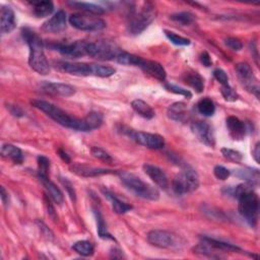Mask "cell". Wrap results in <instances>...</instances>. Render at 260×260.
Masks as SVG:
<instances>
[{
  "instance_id": "obj_51",
  "label": "cell",
  "mask_w": 260,
  "mask_h": 260,
  "mask_svg": "<svg viewBox=\"0 0 260 260\" xmlns=\"http://www.w3.org/2000/svg\"><path fill=\"white\" fill-rule=\"evenodd\" d=\"M58 154H59L60 158H61L64 162H66V163H69V162H70V158H69V156H68L64 151L59 150V151H58Z\"/></svg>"
},
{
  "instance_id": "obj_7",
  "label": "cell",
  "mask_w": 260,
  "mask_h": 260,
  "mask_svg": "<svg viewBox=\"0 0 260 260\" xmlns=\"http://www.w3.org/2000/svg\"><path fill=\"white\" fill-rule=\"evenodd\" d=\"M199 187V177L192 168H185L172 182V189L177 195L191 193Z\"/></svg>"
},
{
  "instance_id": "obj_48",
  "label": "cell",
  "mask_w": 260,
  "mask_h": 260,
  "mask_svg": "<svg viewBox=\"0 0 260 260\" xmlns=\"http://www.w3.org/2000/svg\"><path fill=\"white\" fill-rule=\"evenodd\" d=\"M8 109H10L11 113L15 116H23V111L18 107V106H15V105H8Z\"/></svg>"
},
{
  "instance_id": "obj_44",
  "label": "cell",
  "mask_w": 260,
  "mask_h": 260,
  "mask_svg": "<svg viewBox=\"0 0 260 260\" xmlns=\"http://www.w3.org/2000/svg\"><path fill=\"white\" fill-rule=\"evenodd\" d=\"M213 77L221 86L229 85V78L227 76V73L222 69H220V68L214 69L213 70Z\"/></svg>"
},
{
  "instance_id": "obj_46",
  "label": "cell",
  "mask_w": 260,
  "mask_h": 260,
  "mask_svg": "<svg viewBox=\"0 0 260 260\" xmlns=\"http://www.w3.org/2000/svg\"><path fill=\"white\" fill-rule=\"evenodd\" d=\"M60 181H61V183L63 184L64 188L67 190V192H68L69 196L71 197V199H72V200H76L77 195H76V191H74V188H73V186H72L71 182L68 181L66 178H61Z\"/></svg>"
},
{
  "instance_id": "obj_30",
  "label": "cell",
  "mask_w": 260,
  "mask_h": 260,
  "mask_svg": "<svg viewBox=\"0 0 260 260\" xmlns=\"http://www.w3.org/2000/svg\"><path fill=\"white\" fill-rule=\"evenodd\" d=\"M202 240L204 242H206L209 246H211L213 249L215 250H220V251H242L241 248H239L238 246H235L233 244L227 243V242H222V241H218L212 238H208V237H204L202 238Z\"/></svg>"
},
{
  "instance_id": "obj_29",
  "label": "cell",
  "mask_w": 260,
  "mask_h": 260,
  "mask_svg": "<svg viewBox=\"0 0 260 260\" xmlns=\"http://www.w3.org/2000/svg\"><path fill=\"white\" fill-rule=\"evenodd\" d=\"M184 81L187 85H189L192 89L195 90L196 93H201L204 90V81L203 78L197 72H187L185 73Z\"/></svg>"
},
{
  "instance_id": "obj_18",
  "label": "cell",
  "mask_w": 260,
  "mask_h": 260,
  "mask_svg": "<svg viewBox=\"0 0 260 260\" xmlns=\"http://www.w3.org/2000/svg\"><path fill=\"white\" fill-rule=\"evenodd\" d=\"M143 171L144 173L150 177L156 185L162 189H167L169 187V180L168 177L166 175V173L159 167L154 166V165H150V164H145L143 165Z\"/></svg>"
},
{
  "instance_id": "obj_36",
  "label": "cell",
  "mask_w": 260,
  "mask_h": 260,
  "mask_svg": "<svg viewBox=\"0 0 260 260\" xmlns=\"http://www.w3.org/2000/svg\"><path fill=\"white\" fill-rule=\"evenodd\" d=\"M170 19L176 23L181 24L182 26H189L195 22V17L188 12L177 13L170 16Z\"/></svg>"
},
{
  "instance_id": "obj_10",
  "label": "cell",
  "mask_w": 260,
  "mask_h": 260,
  "mask_svg": "<svg viewBox=\"0 0 260 260\" xmlns=\"http://www.w3.org/2000/svg\"><path fill=\"white\" fill-rule=\"evenodd\" d=\"M235 70L237 72V77L242 87L247 92L256 96V98H259V91H260L259 83L256 77L254 76L251 66L248 63L240 62L236 64Z\"/></svg>"
},
{
  "instance_id": "obj_14",
  "label": "cell",
  "mask_w": 260,
  "mask_h": 260,
  "mask_svg": "<svg viewBox=\"0 0 260 260\" xmlns=\"http://www.w3.org/2000/svg\"><path fill=\"white\" fill-rule=\"evenodd\" d=\"M191 131L201 143L209 147H214L215 135L213 128L210 124L204 121L194 122L191 124Z\"/></svg>"
},
{
  "instance_id": "obj_21",
  "label": "cell",
  "mask_w": 260,
  "mask_h": 260,
  "mask_svg": "<svg viewBox=\"0 0 260 260\" xmlns=\"http://www.w3.org/2000/svg\"><path fill=\"white\" fill-rule=\"evenodd\" d=\"M227 128L230 136L234 140H242L246 135V126L243 121L235 116L227 118Z\"/></svg>"
},
{
  "instance_id": "obj_26",
  "label": "cell",
  "mask_w": 260,
  "mask_h": 260,
  "mask_svg": "<svg viewBox=\"0 0 260 260\" xmlns=\"http://www.w3.org/2000/svg\"><path fill=\"white\" fill-rule=\"evenodd\" d=\"M131 107H132V109L135 111V112L139 116H141V117H143L145 119H152L156 115L154 109L150 105H148L147 103L142 101V100H134V101H132L131 102Z\"/></svg>"
},
{
  "instance_id": "obj_27",
  "label": "cell",
  "mask_w": 260,
  "mask_h": 260,
  "mask_svg": "<svg viewBox=\"0 0 260 260\" xmlns=\"http://www.w3.org/2000/svg\"><path fill=\"white\" fill-rule=\"evenodd\" d=\"M30 5L33 7V13L37 18L49 17L54 11L52 2H33Z\"/></svg>"
},
{
  "instance_id": "obj_22",
  "label": "cell",
  "mask_w": 260,
  "mask_h": 260,
  "mask_svg": "<svg viewBox=\"0 0 260 260\" xmlns=\"http://www.w3.org/2000/svg\"><path fill=\"white\" fill-rule=\"evenodd\" d=\"M102 193L104 194V196L111 202V205H112L113 210L118 213V214H124L127 211L132 209V205L122 201L121 199H119L115 194H113L111 191H109L108 189L102 188Z\"/></svg>"
},
{
  "instance_id": "obj_35",
  "label": "cell",
  "mask_w": 260,
  "mask_h": 260,
  "mask_svg": "<svg viewBox=\"0 0 260 260\" xmlns=\"http://www.w3.org/2000/svg\"><path fill=\"white\" fill-rule=\"evenodd\" d=\"M72 249L76 251L77 253H79L82 256H92L94 254L95 251V247L94 245L90 242V241H79L77 243H74L72 246Z\"/></svg>"
},
{
  "instance_id": "obj_40",
  "label": "cell",
  "mask_w": 260,
  "mask_h": 260,
  "mask_svg": "<svg viewBox=\"0 0 260 260\" xmlns=\"http://www.w3.org/2000/svg\"><path fill=\"white\" fill-rule=\"evenodd\" d=\"M220 94H221L222 97H224V99L228 102H236L239 99V95L229 85L221 86Z\"/></svg>"
},
{
  "instance_id": "obj_1",
  "label": "cell",
  "mask_w": 260,
  "mask_h": 260,
  "mask_svg": "<svg viewBox=\"0 0 260 260\" xmlns=\"http://www.w3.org/2000/svg\"><path fill=\"white\" fill-rule=\"evenodd\" d=\"M31 103L58 124L72 130L92 131L103 124V115L98 112H91L82 119L69 115L64 110L44 100H33Z\"/></svg>"
},
{
  "instance_id": "obj_41",
  "label": "cell",
  "mask_w": 260,
  "mask_h": 260,
  "mask_svg": "<svg viewBox=\"0 0 260 260\" xmlns=\"http://www.w3.org/2000/svg\"><path fill=\"white\" fill-rule=\"evenodd\" d=\"M165 89L173 94H176V95H180V96H183L185 98L187 99H191L192 98V93L188 90H185L179 86H176V85H173V84H166L165 85Z\"/></svg>"
},
{
  "instance_id": "obj_24",
  "label": "cell",
  "mask_w": 260,
  "mask_h": 260,
  "mask_svg": "<svg viewBox=\"0 0 260 260\" xmlns=\"http://www.w3.org/2000/svg\"><path fill=\"white\" fill-rule=\"evenodd\" d=\"M40 181L42 182L44 188L46 189L48 195L51 197V199L57 203V204H61L64 200L63 198V194L60 191V189L56 186V185L48 178V177H39Z\"/></svg>"
},
{
  "instance_id": "obj_38",
  "label": "cell",
  "mask_w": 260,
  "mask_h": 260,
  "mask_svg": "<svg viewBox=\"0 0 260 260\" xmlns=\"http://www.w3.org/2000/svg\"><path fill=\"white\" fill-rule=\"evenodd\" d=\"M165 35L167 38L175 45L177 46H189L190 45V40L187 39V38H184V37L182 36H179L173 32H170V31H165Z\"/></svg>"
},
{
  "instance_id": "obj_13",
  "label": "cell",
  "mask_w": 260,
  "mask_h": 260,
  "mask_svg": "<svg viewBox=\"0 0 260 260\" xmlns=\"http://www.w3.org/2000/svg\"><path fill=\"white\" fill-rule=\"evenodd\" d=\"M90 42L77 41L69 44H55L51 45V48L57 50L63 56L68 58H80L83 56H89Z\"/></svg>"
},
{
  "instance_id": "obj_23",
  "label": "cell",
  "mask_w": 260,
  "mask_h": 260,
  "mask_svg": "<svg viewBox=\"0 0 260 260\" xmlns=\"http://www.w3.org/2000/svg\"><path fill=\"white\" fill-rule=\"evenodd\" d=\"M167 114L168 117L174 121L184 122L187 119V115H188L187 106L182 102L174 103L168 108Z\"/></svg>"
},
{
  "instance_id": "obj_34",
  "label": "cell",
  "mask_w": 260,
  "mask_h": 260,
  "mask_svg": "<svg viewBox=\"0 0 260 260\" xmlns=\"http://www.w3.org/2000/svg\"><path fill=\"white\" fill-rule=\"evenodd\" d=\"M120 64H123V65H133V66H140L143 58H141L140 56H137V55H134V54H131V53H128V52H124L122 51L117 59H116Z\"/></svg>"
},
{
  "instance_id": "obj_15",
  "label": "cell",
  "mask_w": 260,
  "mask_h": 260,
  "mask_svg": "<svg viewBox=\"0 0 260 260\" xmlns=\"http://www.w3.org/2000/svg\"><path fill=\"white\" fill-rule=\"evenodd\" d=\"M40 88L43 93L52 95V96L70 97L76 94V89H74L73 87L66 85V84H61V83L45 82V83L41 84Z\"/></svg>"
},
{
  "instance_id": "obj_17",
  "label": "cell",
  "mask_w": 260,
  "mask_h": 260,
  "mask_svg": "<svg viewBox=\"0 0 260 260\" xmlns=\"http://www.w3.org/2000/svg\"><path fill=\"white\" fill-rule=\"evenodd\" d=\"M70 170L72 173L77 174L78 176L86 177V178L98 177V176H102V175L115 173V171H113V170L95 168L92 166H87V165H82V164H73L70 167Z\"/></svg>"
},
{
  "instance_id": "obj_42",
  "label": "cell",
  "mask_w": 260,
  "mask_h": 260,
  "mask_svg": "<svg viewBox=\"0 0 260 260\" xmlns=\"http://www.w3.org/2000/svg\"><path fill=\"white\" fill-rule=\"evenodd\" d=\"M91 153H92V155L95 158H97L99 160H102V161H104L106 163H111V162L113 161L112 157H111L106 151H104L103 148H100V147H97V146H93L91 148Z\"/></svg>"
},
{
  "instance_id": "obj_16",
  "label": "cell",
  "mask_w": 260,
  "mask_h": 260,
  "mask_svg": "<svg viewBox=\"0 0 260 260\" xmlns=\"http://www.w3.org/2000/svg\"><path fill=\"white\" fill-rule=\"evenodd\" d=\"M67 18L64 11H58L50 20H48L42 27L46 33H60L66 29Z\"/></svg>"
},
{
  "instance_id": "obj_33",
  "label": "cell",
  "mask_w": 260,
  "mask_h": 260,
  "mask_svg": "<svg viewBox=\"0 0 260 260\" xmlns=\"http://www.w3.org/2000/svg\"><path fill=\"white\" fill-rule=\"evenodd\" d=\"M94 213L96 216V220H97V227H98V234L100 236V238L102 239H108V240H115L114 237H112L107 229V225L104 220L103 215L101 214V212L99 210L94 209Z\"/></svg>"
},
{
  "instance_id": "obj_43",
  "label": "cell",
  "mask_w": 260,
  "mask_h": 260,
  "mask_svg": "<svg viewBox=\"0 0 260 260\" xmlns=\"http://www.w3.org/2000/svg\"><path fill=\"white\" fill-rule=\"evenodd\" d=\"M213 174H214V176H215L218 180H222V181H224V180H227V179L230 177L231 171L228 170L227 168H225L224 166L217 165V166H215L214 169H213Z\"/></svg>"
},
{
  "instance_id": "obj_28",
  "label": "cell",
  "mask_w": 260,
  "mask_h": 260,
  "mask_svg": "<svg viewBox=\"0 0 260 260\" xmlns=\"http://www.w3.org/2000/svg\"><path fill=\"white\" fill-rule=\"evenodd\" d=\"M68 6H70L71 8H74L77 10H81L87 13H91L93 15L99 16V15H103L106 13V10L99 6V5H95V4H90V3H83V2H70L68 3Z\"/></svg>"
},
{
  "instance_id": "obj_11",
  "label": "cell",
  "mask_w": 260,
  "mask_h": 260,
  "mask_svg": "<svg viewBox=\"0 0 260 260\" xmlns=\"http://www.w3.org/2000/svg\"><path fill=\"white\" fill-rule=\"evenodd\" d=\"M123 133L127 134L131 139H133L138 144L143 145L147 148H151V150H161V148H164L166 144L165 138L160 134L148 133L143 131H135L133 129L123 130Z\"/></svg>"
},
{
  "instance_id": "obj_6",
  "label": "cell",
  "mask_w": 260,
  "mask_h": 260,
  "mask_svg": "<svg viewBox=\"0 0 260 260\" xmlns=\"http://www.w3.org/2000/svg\"><path fill=\"white\" fill-rule=\"evenodd\" d=\"M238 210L240 215L247 221L251 227H255L259 213V199L258 195L252 190L243 192L238 196Z\"/></svg>"
},
{
  "instance_id": "obj_20",
  "label": "cell",
  "mask_w": 260,
  "mask_h": 260,
  "mask_svg": "<svg viewBox=\"0 0 260 260\" xmlns=\"http://www.w3.org/2000/svg\"><path fill=\"white\" fill-rule=\"evenodd\" d=\"M17 26L16 15L12 8L3 7L0 13V31L3 34L12 33Z\"/></svg>"
},
{
  "instance_id": "obj_5",
  "label": "cell",
  "mask_w": 260,
  "mask_h": 260,
  "mask_svg": "<svg viewBox=\"0 0 260 260\" xmlns=\"http://www.w3.org/2000/svg\"><path fill=\"white\" fill-rule=\"evenodd\" d=\"M117 174L121 182L136 196L152 201H156L160 198L158 189L142 181L138 176L126 171H119Z\"/></svg>"
},
{
  "instance_id": "obj_12",
  "label": "cell",
  "mask_w": 260,
  "mask_h": 260,
  "mask_svg": "<svg viewBox=\"0 0 260 260\" xmlns=\"http://www.w3.org/2000/svg\"><path fill=\"white\" fill-rule=\"evenodd\" d=\"M147 241L155 247L164 249H178L180 248V239L177 235L163 230H154L147 234Z\"/></svg>"
},
{
  "instance_id": "obj_19",
  "label": "cell",
  "mask_w": 260,
  "mask_h": 260,
  "mask_svg": "<svg viewBox=\"0 0 260 260\" xmlns=\"http://www.w3.org/2000/svg\"><path fill=\"white\" fill-rule=\"evenodd\" d=\"M146 74L148 76L153 77L154 79L160 81V82H165L167 78V73L163 65L157 61L153 60H145L143 59L140 66H139Z\"/></svg>"
},
{
  "instance_id": "obj_49",
  "label": "cell",
  "mask_w": 260,
  "mask_h": 260,
  "mask_svg": "<svg viewBox=\"0 0 260 260\" xmlns=\"http://www.w3.org/2000/svg\"><path fill=\"white\" fill-rule=\"evenodd\" d=\"M252 154H253V158H254L255 162L257 164H259V162H260V142H257L255 144V147H254Z\"/></svg>"
},
{
  "instance_id": "obj_31",
  "label": "cell",
  "mask_w": 260,
  "mask_h": 260,
  "mask_svg": "<svg viewBox=\"0 0 260 260\" xmlns=\"http://www.w3.org/2000/svg\"><path fill=\"white\" fill-rule=\"evenodd\" d=\"M235 175L240 178L245 180L246 182H249L253 185H256L258 180H259V171L257 169H251V168H245L241 170H237L235 172Z\"/></svg>"
},
{
  "instance_id": "obj_4",
  "label": "cell",
  "mask_w": 260,
  "mask_h": 260,
  "mask_svg": "<svg viewBox=\"0 0 260 260\" xmlns=\"http://www.w3.org/2000/svg\"><path fill=\"white\" fill-rule=\"evenodd\" d=\"M59 68L73 76L82 77H99V78H109L115 74L116 69L99 64L90 63H71V62H60Z\"/></svg>"
},
{
  "instance_id": "obj_50",
  "label": "cell",
  "mask_w": 260,
  "mask_h": 260,
  "mask_svg": "<svg viewBox=\"0 0 260 260\" xmlns=\"http://www.w3.org/2000/svg\"><path fill=\"white\" fill-rule=\"evenodd\" d=\"M2 199L5 205L9 204V193L7 192L5 187H2Z\"/></svg>"
},
{
  "instance_id": "obj_25",
  "label": "cell",
  "mask_w": 260,
  "mask_h": 260,
  "mask_svg": "<svg viewBox=\"0 0 260 260\" xmlns=\"http://www.w3.org/2000/svg\"><path fill=\"white\" fill-rule=\"evenodd\" d=\"M2 156L12 160L15 164H22L24 162V154L21 148L11 143H6L3 145Z\"/></svg>"
},
{
  "instance_id": "obj_39",
  "label": "cell",
  "mask_w": 260,
  "mask_h": 260,
  "mask_svg": "<svg viewBox=\"0 0 260 260\" xmlns=\"http://www.w3.org/2000/svg\"><path fill=\"white\" fill-rule=\"evenodd\" d=\"M50 170V160L46 157L38 158V177H48Z\"/></svg>"
},
{
  "instance_id": "obj_47",
  "label": "cell",
  "mask_w": 260,
  "mask_h": 260,
  "mask_svg": "<svg viewBox=\"0 0 260 260\" xmlns=\"http://www.w3.org/2000/svg\"><path fill=\"white\" fill-rule=\"evenodd\" d=\"M199 60H200L201 64H203V65L206 66V67H209V66H211V64H212L211 58H210L209 54H208L206 51H204V52H202V53L200 54Z\"/></svg>"
},
{
  "instance_id": "obj_2",
  "label": "cell",
  "mask_w": 260,
  "mask_h": 260,
  "mask_svg": "<svg viewBox=\"0 0 260 260\" xmlns=\"http://www.w3.org/2000/svg\"><path fill=\"white\" fill-rule=\"evenodd\" d=\"M23 36L30 48L29 64L32 69L42 76L50 71V65L44 52V44L39 35L30 29L23 30Z\"/></svg>"
},
{
  "instance_id": "obj_37",
  "label": "cell",
  "mask_w": 260,
  "mask_h": 260,
  "mask_svg": "<svg viewBox=\"0 0 260 260\" xmlns=\"http://www.w3.org/2000/svg\"><path fill=\"white\" fill-rule=\"evenodd\" d=\"M220 152H221V155L224 156V158H226L227 160H229L233 163H241L243 160V155L236 150H232V148L222 147Z\"/></svg>"
},
{
  "instance_id": "obj_8",
  "label": "cell",
  "mask_w": 260,
  "mask_h": 260,
  "mask_svg": "<svg viewBox=\"0 0 260 260\" xmlns=\"http://www.w3.org/2000/svg\"><path fill=\"white\" fill-rule=\"evenodd\" d=\"M121 52L117 45L109 41H99L89 45V56L102 61L117 59Z\"/></svg>"
},
{
  "instance_id": "obj_32",
  "label": "cell",
  "mask_w": 260,
  "mask_h": 260,
  "mask_svg": "<svg viewBox=\"0 0 260 260\" xmlns=\"http://www.w3.org/2000/svg\"><path fill=\"white\" fill-rule=\"evenodd\" d=\"M197 110L201 115L205 117H211L215 112V106L210 99L203 98L197 103Z\"/></svg>"
},
{
  "instance_id": "obj_9",
  "label": "cell",
  "mask_w": 260,
  "mask_h": 260,
  "mask_svg": "<svg viewBox=\"0 0 260 260\" xmlns=\"http://www.w3.org/2000/svg\"><path fill=\"white\" fill-rule=\"evenodd\" d=\"M70 25L80 31H101L106 28V22L96 15L74 14L69 17Z\"/></svg>"
},
{
  "instance_id": "obj_45",
  "label": "cell",
  "mask_w": 260,
  "mask_h": 260,
  "mask_svg": "<svg viewBox=\"0 0 260 260\" xmlns=\"http://www.w3.org/2000/svg\"><path fill=\"white\" fill-rule=\"evenodd\" d=\"M225 44L233 51H240L243 48V44L240 40L236 38H227L225 39Z\"/></svg>"
},
{
  "instance_id": "obj_3",
  "label": "cell",
  "mask_w": 260,
  "mask_h": 260,
  "mask_svg": "<svg viewBox=\"0 0 260 260\" xmlns=\"http://www.w3.org/2000/svg\"><path fill=\"white\" fill-rule=\"evenodd\" d=\"M157 17L153 4L143 3L139 9H132L127 20V30L131 35L141 34Z\"/></svg>"
}]
</instances>
